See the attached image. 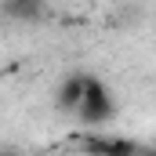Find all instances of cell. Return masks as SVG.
Listing matches in <instances>:
<instances>
[{"label":"cell","instance_id":"1","mask_svg":"<svg viewBox=\"0 0 156 156\" xmlns=\"http://www.w3.org/2000/svg\"><path fill=\"white\" fill-rule=\"evenodd\" d=\"M76 116L83 123H105L113 116V98H109V87L102 80H94V76L83 80V98L76 105Z\"/></svg>","mask_w":156,"mask_h":156},{"label":"cell","instance_id":"2","mask_svg":"<svg viewBox=\"0 0 156 156\" xmlns=\"http://www.w3.org/2000/svg\"><path fill=\"white\" fill-rule=\"evenodd\" d=\"M87 149L98 156H134V145L123 142V138H91Z\"/></svg>","mask_w":156,"mask_h":156},{"label":"cell","instance_id":"3","mask_svg":"<svg viewBox=\"0 0 156 156\" xmlns=\"http://www.w3.org/2000/svg\"><path fill=\"white\" fill-rule=\"evenodd\" d=\"M83 80L87 76H69L62 83V91H58V105H62V109H73V113H76L80 98H83Z\"/></svg>","mask_w":156,"mask_h":156},{"label":"cell","instance_id":"4","mask_svg":"<svg viewBox=\"0 0 156 156\" xmlns=\"http://www.w3.org/2000/svg\"><path fill=\"white\" fill-rule=\"evenodd\" d=\"M4 156H15V153H4Z\"/></svg>","mask_w":156,"mask_h":156}]
</instances>
